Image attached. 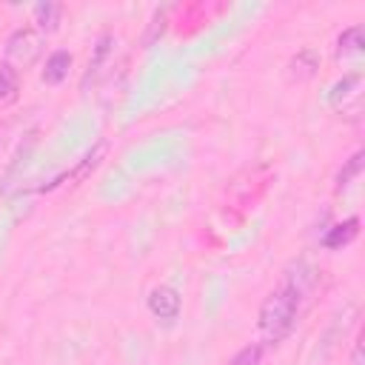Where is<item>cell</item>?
<instances>
[{
    "label": "cell",
    "instance_id": "obj_1",
    "mask_svg": "<svg viewBox=\"0 0 365 365\" xmlns=\"http://www.w3.org/2000/svg\"><path fill=\"white\" fill-rule=\"evenodd\" d=\"M299 299H302L299 291L291 288L288 282H282L262 299L257 325H259V334L265 336V342H279L282 336H288V331L294 328L297 314H299Z\"/></svg>",
    "mask_w": 365,
    "mask_h": 365
},
{
    "label": "cell",
    "instance_id": "obj_2",
    "mask_svg": "<svg viewBox=\"0 0 365 365\" xmlns=\"http://www.w3.org/2000/svg\"><path fill=\"white\" fill-rule=\"evenodd\" d=\"M43 51V31L31 29V26H23V29H14L6 40V63L11 68H26L31 66Z\"/></svg>",
    "mask_w": 365,
    "mask_h": 365
},
{
    "label": "cell",
    "instance_id": "obj_3",
    "mask_svg": "<svg viewBox=\"0 0 365 365\" xmlns=\"http://www.w3.org/2000/svg\"><path fill=\"white\" fill-rule=\"evenodd\" d=\"M359 83L362 77L354 71V74H345L339 83H334L328 100L336 111L348 114V117H359V108H362V91H359Z\"/></svg>",
    "mask_w": 365,
    "mask_h": 365
},
{
    "label": "cell",
    "instance_id": "obj_4",
    "mask_svg": "<svg viewBox=\"0 0 365 365\" xmlns=\"http://www.w3.org/2000/svg\"><path fill=\"white\" fill-rule=\"evenodd\" d=\"M180 305H182L180 302V294L171 285H157L148 294V311L157 319H177L180 317Z\"/></svg>",
    "mask_w": 365,
    "mask_h": 365
},
{
    "label": "cell",
    "instance_id": "obj_5",
    "mask_svg": "<svg viewBox=\"0 0 365 365\" xmlns=\"http://www.w3.org/2000/svg\"><path fill=\"white\" fill-rule=\"evenodd\" d=\"M111 51H114V37L108 31H103L94 43V51H91V60H88V68H86V77H83V86L94 83L111 63Z\"/></svg>",
    "mask_w": 365,
    "mask_h": 365
},
{
    "label": "cell",
    "instance_id": "obj_6",
    "mask_svg": "<svg viewBox=\"0 0 365 365\" xmlns=\"http://www.w3.org/2000/svg\"><path fill=\"white\" fill-rule=\"evenodd\" d=\"M317 68H319V54H317L314 48H299V51L288 60L285 74H288L291 83H305V80H311V77L317 74Z\"/></svg>",
    "mask_w": 365,
    "mask_h": 365
},
{
    "label": "cell",
    "instance_id": "obj_7",
    "mask_svg": "<svg viewBox=\"0 0 365 365\" xmlns=\"http://www.w3.org/2000/svg\"><path fill=\"white\" fill-rule=\"evenodd\" d=\"M68 68H71V54L63 51V48H57V51H51V54L46 57L43 80L51 83V86H57V83H63V80L68 77Z\"/></svg>",
    "mask_w": 365,
    "mask_h": 365
},
{
    "label": "cell",
    "instance_id": "obj_8",
    "mask_svg": "<svg viewBox=\"0 0 365 365\" xmlns=\"http://www.w3.org/2000/svg\"><path fill=\"white\" fill-rule=\"evenodd\" d=\"M356 234H359V220H356V217H348L345 222H336L334 228H328V234L322 237V245H325V248H342V245H348Z\"/></svg>",
    "mask_w": 365,
    "mask_h": 365
},
{
    "label": "cell",
    "instance_id": "obj_9",
    "mask_svg": "<svg viewBox=\"0 0 365 365\" xmlns=\"http://www.w3.org/2000/svg\"><path fill=\"white\" fill-rule=\"evenodd\" d=\"M60 17H63V6L60 3L46 0V3H37L34 6V23H37V31H43V34L57 31Z\"/></svg>",
    "mask_w": 365,
    "mask_h": 365
},
{
    "label": "cell",
    "instance_id": "obj_10",
    "mask_svg": "<svg viewBox=\"0 0 365 365\" xmlns=\"http://www.w3.org/2000/svg\"><path fill=\"white\" fill-rule=\"evenodd\" d=\"M365 48V40H362V26H348L342 29V34L336 37V57H351V54H359Z\"/></svg>",
    "mask_w": 365,
    "mask_h": 365
},
{
    "label": "cell",
    "instance_id": "obj_11",
    "mask_svg": "<svg viewBox=\"0 0 365 365\" xmlns=\"http://www.w3.org/2000/svg\"><path fill=\"white\" fill-rule=\"evenodd\" d=\"M20 91V74L17 68H11L9 63H0V106L11 103Z\"/></svg>",
    "mask_w": 365,
    "mask_h": 365
},
{
    "label": "cell",
    "instance_id": "obj_12",
    "mask_svg": "<svg viewBox=\"0 0 365 365\" xmlns=\"http://www.w3.org/2000/svg\"><path fill=\"white\" fill-rule=\"evenodd\" d=\"M362 151H354L345 163H342V168H339V174H336V191H345L356 177H359V171H362Z\"/></svg>",
    "mask_w": 365,
    "mask_h": 365
},
{
    "label": "cell",
    "instance_id": "obj_13",
    "mask_svg": "<svg viewBox=\"0 0 365 365\" xmlns=\"http://www.w3.org/2000/svg\"><path fill=\"white\" fill-rule=\"evenodd\" d=\"M262 359H265V345H262V342H251V345L240 348V351L231 356L228 365H262Z\"/></svg>",
    "mask_w": 365,
    "mask_h": 365
},
{
    "label": "cell",
    "instance_id": "obj_14",
    "mask_svg": "<svg viewBox=\"0 0 365 365\" xmlns=\"http://www.w3.org/2000/svg\"><path fill=\"white\" fill-rule=\"evenodd\" d=\"M165 20H168V11H165V9H157V11L151 14V23H148L145 37H143V46H151L154 40L163 37V31H165Z\"/></svg>",
    "mask_w": 365,
    "mask_h": 365
},
{
    "label": "cell",
    "instance_id": "obj_15",
    "mask_svg": "<svg viewBox=\"0 0 365 365\" xmlns=\"http://www.w3.org/2000/svg\"><path fill=\"white\" fill-rule=\"evenodd\" d=\"M351 362H354V365H362V342H359V339L354 342V356H351Z\"/></svg>",
    "mask_w": 365,
    "mask_h": 365
}]
</instances>
